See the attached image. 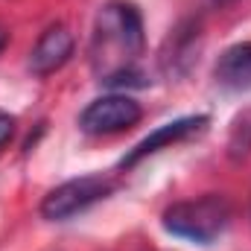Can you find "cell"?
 <instances>
[{
	"mask_svg": "<svg viewBox=\"0 0 251 251\" xmlns=\"http://www.w3.org/2000/svg\"><path fill=\"white\" fill-rule=\"evenodd\" d=\"M207 126V117L204 114H193V117H178V120H173V123L161 126V128H155L152 134H146L128 155H126L123 161H120V167L128 170V167H134V164H140L143 158H149V155H155L158 149H164V146H173V143H181V140H187L193 134H199L201 128Z\"/></svg>",
	"mask_w": 251,
	"mask_h": 251,
	"instance_id": "5",
	"label": "cell"
},
{
	"mask_svg": "<svg viewBox=\"0 0 251 251\" xmlns=\"http://www.w3.org/2000/svg\"><path fill=\"white\" fill-rule=\"evenodd\" d=\"M70 56H73V35L67 26L56 24V26L44 29V35L35 41V47L29 53V70L35 76H50L59 67H64Z\"/></svg>",
	"mask_w": 251,
	"mask_h": 251,
	"instance_id": "6",
	"label": "cell"
},
{
	"mask_svg": "<svg viewBox=\"0 0 251 251\" xmlns=\"http://www.w3.org/2000/svg\"><path fill=\"white\" fill-rule=\"evenodd\" d=\"M117 187V181L111 176L94 173V176H82V178H70L59 187H53L44 201H41V216L50 222H64L82 210H88L91 204L102 201L105 196H111Z\"/></svg>",
	"mask_w": 251,
	"mask_h": 251,
	"instance_id": "3",
	"label": "cell"
},
{
	"mask_svg": "<svg viewBox=\"0 0 251 251\" xmlns=\"http://www.w3.org/2000/svg\"><path fill=\"white\" fill-rule=\"evenodd\" d=\"M210 6H228V3H234V0H207Z\"/></svg>",
	"mask_w": 251,
	"mask_h": 251,
	"instance_id": "11",
	"label": "cell"
},
{
	"mask_svg": "<svg viewBox=\"0 0 251 251\" xmlns=\"http://www.w3.org/2000/svg\"><path fill=\"white\" fill-rule=\"evenodd\" d=\"M12 131H15V117L6 114V111H0V146L12 137Z\"/></svg>",
	"mask_w": 251,
	"mask_h": 251,
	"instance_id": "9",
	"label": "cell"
},
{
	"mask_svg": "<svg viewBox=\"0 0 251 251\" xmlns=\"http://www.w3.org/2000/svg\"><path fill=\"white\" fill-rule=\"evenodd\" d=\"M143 117L140 102H134L126 94H108L94 100L82 114H79V128L88 134H117L126 131Z\"/></svg>",
	"mask_w": 251,
	"mask_h": 251,
	"instance_id": "4",
	"label": "cell"
},
{
	"mask_svg": "<svg viewBox=\"0 0 251 251\" xmlns=\"http://www.w3.org/2000/svg\"><path fill=\"white\" fill-rule=\"evenodd\" d=\"M6 44H9V32L0 26V53H3V47H6Z\"/></svg>",
	"mask_w": 251,
	"mask_h": 251,
	"instance_id": "10",
	"label": "cell"
},
{
	"mask_svg": "<svg viewBox=\"0 0 251 251\" xmlns=\"http://www.w3.org/2000/svg\"><path fill=\"white\" fill-rule=\"evenodd\" d=\"M143 53V18L140 12L111 0L100 9L91 44V64L102 85L123 88V85H143V73L137 70V56Z\"/></svg>",
	"mask_w": 251,
	"mask_h": 251,
	"instance_id": "1",
	"label": "cell"
},
{
	"mask_svg": "<svg viewBox=\"0 0 251 251\" xmlns=\"http://www.w3.org/2000/svg\"><path fill=\"white\" fill-rule=\"evenodd\" d=\"M228 155H231V161H243V158L251 155V108H246L243 114H237V120L231 123Z\"/></svg>",
	"mask_w": 251,
	"mask_h": 251,
	"instance_id": "8",
	"label": "cell"
},
{
	"mask_svg": "<svg viewBox=\"0 0 251 251\" xmlns=\"http://www.w3.org/2000/svg\"><path fill=\"white\" fill-rule=\"evenodd\" d=\"M213 76L222 88H231V91L251 88V41L228 47L213 67Z\"/></svg>",
	"mask_w": 251,
	"mask_h": 251,
	"instance_id": "7",
	"label": "cell"
},
{
	"mask_svg": "<svg viewBox=\"0 0 251 251\" xmlns=\"http://www.w3.org/2000/svg\"><path fill=\"white\" fill-rule=\"evenodd\" d=\"M231 225V201L219 193H207L201 199L178 201L164 210V228L173 237H181L199 246H210Z\"/></svg>",
	"mask_w": 251,
	"mask_h": 251,
	"instance_id": "2",
	"label": "cell"
}]
</instances>
